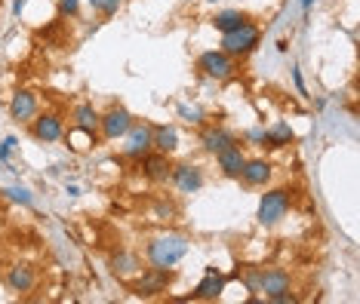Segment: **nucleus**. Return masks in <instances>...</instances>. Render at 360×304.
<instances>
[{
	"label": "nucleus",
	"instance_id": "nucleus-1",
	"mask_svg": "<svg viewBox=\"0 0 360 304\" xmlns=\"http://www.w3.org/2000/svg\"><path fill=\"white\" fill-rule=\"evenodd\" d=\"M188 249H191V240L185 234L169 231L151 237L148 246H145V258H148L151 267H176L188 256Z\"/></svg>",
	"mask_w": 360,
	"mask_h": 304
},
{
	"label": "nucleus",
	"instance_id": "nucleus-2",
	"mask_svg": "<svg viewBox=\"0 0 360 304\" xmlns=\"http://www.w3.org/2000/svg\"><path fill=\"white\" fill-rule=\"evenodd\" d=\"M259 40H262V31H259V25L256 22H243V25H237V28L231 31H225L222 34V53H228L231 59H247V55H252L259 49Z\"/></svg>",
	"mask_w": 360,
	"mask_h": 304
},
{
	"label": "nucleus",
	"instance_id": "nucleus-3",
	"mask_svg": "<svg viewBox=\"0 0 360 304\" xmlns=\"http://www.w3.org/2000/svg\"><path fill=\"white\" fill-rule=\"evenodd\" d=\"M292 209V194L286 187H271L259 197V206H256V221L262 227H277L281 221L290 216Z\"/></svg>",
	"mask_w": 360,
	"mask_h": 304
},
{
	"label": "nucleus",
	"instance_id": "nucleus-4",
	"mask_svg": "<svg viewBox=\"0 0 360 304\" xmlns=\"http://www.w3.org/2000/svg\"><path fill=\"white\" fill-rule=\"evenodd\" d=\"M173 283V267H142L136 274V283H133V292L139 298H158L169 289Z\"/></svg>",
	"mask_w": 360,
	"mask_h": 304
},
{
	"label": "nucleus",
	"instance_id": "nucleus-5",
	"mask_svg": "<svg viewBox=\"0 0 360 304\" xmlns=\"http://www.w3.org/2000/svg\"><path fill=\"white\" fill-rule=\"evenodd\" d=\"M198 71L207 80L222 84V80H231L237 74V59H231V55L222 53V49H207V53L198 55Z\"/></svg>",
	"mask_w": 360,
	"mask_h": 304
},
{
	"label": "nucleus",
	"instance_id": "nucleus-6",
	"mask_svg": "<svg viewBox=\"0 0 360 304\" xmlns=\"http://www.w3.org/2000/svg\"><path fill=\"white\" fill-rule=\"evenodd\" d=\"M133 114H129L127 105L114 102L108 111L99 114V136L105 138V142H117V138H124L129 133V126H133Z\"/></svg>",
	"mask_w": 360,
	"mask_h": 304
},
{
	"label": "nucleus",
	"instance_id": "nucleus-7",
	"mask_svg": "<svg viewBox=\"0 0 360 304\" xmlns=\"http://www.w3.org/2000/svg\"><path fill=\"white\" fill-rule=\"evenodd\" d=\"M31 138L40 145H56L65 138V117L59 111H37V117L28 123Z\"/></svg>",
	"mask_w": 360,
	"mask_h": 304
},
{
	"label": "nucleus",
	"instance_id": "nucleus-8",
	"mask_svg": "<svg viewBox=\"0 0 360 304\" xmlns=\"http://www.w3.org/2000/svg\"><path fill=\"white\" fill-rule=\"evenodd\" d=\"M151 133H154V126L148 120H133L129 133L124 136V145H120V154H124L127 160L139 163L148 151H154V147H151Z\"/></svg>",
	"mask_w": 360,
	"mask_h": 304
},
{
	"label": "nucleus",
	"instance_id": "nucleus-9",
	"mask_svg": "<svg viewBox=\"0 0 360 304\" xmlns=\"http://www.w3.org/2000/svg\"><path fill=\"white\" fill-rule=\"evenodd\" d=\"M237 142H240L237 133L228 129L225 123H203L200 126V147H203V154H210V157H216L219 151H225V147H231Z\"/></svg>",
	"mask_w": 360,
	"mask_h": 304
},
{
	"label": "nucleus",
	"instance_id": "nucleus-10",
	"mask_svg": "<svg viewBox=\"0 0 360 304\" xmlns=\"http://www.w3.org/2000/svg\"><path fill=\"white\" fill-rule=\"evenodd\" d=\"M169 185H173L179 194H198L200 187L207 185V176H203V169L198 163H173Z\"/></svg>",
	"mask_w": 360,
	"mask_h": 304
},
{
	"label": "nucleus",
	"instance_id": "nucleus-11",
	"mask_svg": "<svg viewBox=\"0 0 360 304\" xmlns=\"http://www.w3.org/2000/svg\"><path fill=\"white\" fill-rule=\"evenodd\" d=\"M290 289H292L290 270H283V267H262L259 270V292L265 295L268 301L281 298V295L290 292Z\"/></svg>",
	"mask_w": 360,
	"mask_h": 304
},
{
	"label": "nucleus",
	"instance_id": "nucleus-12",
	"mask_svg": "<svg viewBox=\"0 0 360 304\" xmlns=\"http://www.w3.org/2000/svg\"><path fill=\"white\" fill-rule=\"evenodd\" d=\"M139 166H142V176L148 178V182L167 185V182H169V172H173V154L148 151L142 160H139Z\"/></svg>",
	"mask_w": 360,
	"mask_h": 304
},
{
	"label": "nucleus",
	"instance_id": "nucleus-13",
	"mask_svg": "<svg viewBox=\"0 0 360 304\" xmlns=\"http://www.w3.org/2000/svg\"><path fill=\"white\" fill-rule=\"evenodd\" d=\"M40 111V98L34 89H15L10 98V117L15 123H31Z\"/></svg>",
	"mask_w": 360,
	"mask_h": 304
},
{
	"label": "nucleus",
	"instance_id": "nucleus-14",
	"mask_svg": "<svg viewBox=\"0 0 360 304\" xmlns=\"http://www.w3.org/2000/svg\"><path fill=\"white\" fill-rule=\"evenodd\" d=\"M4 286H6V292H13V295H28V292H34V286H37V270L31 267V265H13V267H6Z\"/></svg>",
	"mask_w": 360,
	"mask_h": 304
},
{
	"label": "nucleus",
	"instance_id": "nucleus-15",
	"mask_svg": "<svg viewBox=\"0 0 360 304\" xmlns=\"http://www.w3.org/2000/svg\"><path fill=\"white\" fill-rule=\"evenodd\" d=\"M271 176H274V166L265 157H247L237 182H243V187H265L271 182Z\"/></svg>",
	"mask_w": 360,
	"mask_h": 304
},
{
	"label": "nucleus",
	"instance_id": "nucleus-16",
	"mask_svg": "<svg viewBox=\"0 0 360 304\" xmlns=\"http://www.w3.org/2000/svg\"><path fill=\"white\" fill-rule=\"evenodd\" d=\"M243 163H247V154H243V145H240V142L216 154V169H219V176H222V178H231V182H237V178H240Z\"/></svg>",
	"mask_w": 360,
	"mask_h": 304
},
{
	"label": "nucleus",
	"instance_id": "nucleus-17",
	"mask_svg": "<svg viewBox=\"0 0 360 304\" xmlns=\"http://www.w3.org/2000/svg\"><path fill=\"white\" fill-rule=\"evenodd\" d=\"M225 283H228V277L222 274V270L207 267V274H203V280H200L198 286H194L191 298H194V301H216V298H222Z\"/></svg>",
	"mask_w": 360,
	"mask_h": 304
},
{
	"label": "nucleus",
	"instance_id": "nucleus-18",
	"mask_svg": "<svg viewBox=\"0 0 360 304\" xmlns=\"http://www.w3.org/2000/svg\"><path fill=\"white\" fill-rule=\"evenodd\" d=\"M99 114L93 108V102H77L75 111H71V120H75V133H84L86 138H99Z\"/></svg>",
	"mask_w": 360,
	"mask_h": 304
},
{
	"label": "nucleus",
	"instance_id": "nucleus-19",
	"mask_svg": "<svg viewBox=\"0 0 360 304\" xmlns=\"http://www.w3.org/2000/svg\"><path fill=\"white\" fill-rule=\"evenodd\" d=\"M108 267H111V274L117 277V280H133L139 270H142V258H139L136 252H129V249H117L108 258Z\"/></svg>",
	"mask_w": 360,
	"mask_h": 304
},
{
	"label": "nucleus",
	"instance_id": "nucleus-20",
	"mask_svg": "<svg viewBox=\"0 0 360 304\" xmlns=\"http://www.w3.org/2000/svg\"><path fill=\"white\" fill-rule=\"evenodd\" d=\"M151 147L160 154H176L179 147V129L173 126V123H163V126H154L151 133Z\"/></svg>",
	"mask_w": 360,
	"mask_h": 304
},
{
	"label": "nucleus",
	"instance_id": "nucleus-21",
	"mask_svg": "<svg viewBox=\"0 0 360 304\" xmlns=\"http://www.w3.org/2000/svg\"><path fill=\"white\" fill-rule=\"evenodd\" d=\"M292 129H290V123H283V120H277L274 126H268L265 133H262V145H268V147H286V145H292Z\"/></svg>",
	"mask_w": 360,
	"mask_h": 304
},
{
	"label": "nucleus",
	"instance_id": "nucleus-22",
	"mask_svg": "<svg viewBox=\"0 0 360 304\" xmlns=\"http://www.w3.org/2000/svg\"><path fill=\"white\" fill-rule=\"evenodd\" d=\"M243 22H247V13H240V10H219L212 15V28H216L219 34H225V31H231Z\"/></svg>",
	"mask_w": 360,
	"mask_h": 304
},
{
	"label": "nucleus",
	"instance_id": "nucleus-23",
	"mask_svg": "<svg viewBox=\"0 0 360 304\" xmlns=\"http://www.w3.org/2000/svg\"><path fill=\"white\" fill-rule=\"evenodd\" d=\"M89 10L99 13L102 19H111V15H117V10L124 6V0H86Z\"/></svg>",
	"mask_w": 360,
	"mask_h": 304
},
{
	"label": "nucleus",
	"instance_id": "nucleus-24",
	"mask_svg": "<svg viewBox=\"0 0 360 304\" xmlns=\"http://www.w3.org/2000/svg\"><path fill=\"white\" fill-rule=\"evenodd\" d=\"M4 197L6 200H13V203H19V206H34V197H31L28 187H19V185L4 187Z\"/></svg>",
	"mask_w": 360,
	"mask_h": 304
},
{
	"label": "nucleus",
	"instance_id": "nucleus-25",
	"mask_svg": "<svg viewBox=\"0 0 360 304\" xmlns=\"http://www.w3.org/2000/svg\"><path fill=\"white\" fill-rule=\"evenodd\" d=\"M179 117H182L185 123H191V126H203V117H207V114H203L198 105H179Z\"/></svg>",
	"mask_w": 360,
	"mask_h": 304
},
{
	"label": "nucleus",
	"instance_id": "nucleus-26",
	"mask_svg": "<svg viewBox=\"0 0 360 304\" xmlns=\"http://www.w3.org/2000/svg\"><path fill=\"white\" fill-rule=\"evenodd\" d=\"M259 270L256 265H250V267H243V286H247L250 292H259Z\"/></svg>",
	"mask_w": 360,
	"mask_h": 304
},
{
	"label": "nucleus",
	"instance_id": "nucleus-27",
	"mask_svg": "<svg viewBox=\"0 0 360 304\" xmlns=\"http://www.w3.org/2000/svg\"><path fill=\"white\" fill-rule=\"evenodd\" d=\"M176 203H167V200H160V203H154V216H158V218H176Z\"/></svg>",
	"mask_w": 360,
	"mask_h": 304
},
{
	"label": "nucleus",
	"instance_id": "nucleus-28",
	"mask_svg": "<svg viewBox=\"0 0 360 304\" xmlns=\"http://www.w3.org/2000/svg\"><path fill=\"white\" fill-rule=\"evenodd\" d=\"M80 0H59V15H77Z\"/></svg>",
	"mask_w": 360,
	"mask_h": 304
},
{
	"label": "nucleus",
	"instance_id": "nucleus-29",
	"mask_svg": "<svg viewBox=\"0 0 360 304\" xmlns=\"http://www.w3.org/2000/svg\"><path fill=\"white\" fill-rule=\"evenodd\" d=\"M292 80H296V89L302 95H308V89H305V84H302V74H299V68H292Z\"/></svg>",
	"mask_w": 360,
	"mask_h": 304
},
{
	"label": "nucleus",
	"instance_id": "nucleus-30",
	"mask_svg": "<svg viewBox=\"0 0 360 304\" xmlns=\"http://www.w3.org/2000/svg\"><path fill=\"white\" fill-rule=\"evenodd\" d=\"M10 151H13L10 145H6V142H0V160H6V157H10Z\"/></svg>",
	"mask_w": 360,
	"mask_h": 304
},
{
	"label": "nucleus",
	"instance_id": "nucleus-31",
	"mask_svg": "<svg viewBox=\"0 0 360 304\" xmlns=\"http://www.w3.org/2000/svg\"><path fill=\"white\" fill-rule=\"evenodd\" d=\"M311 4H314V0H302V10H311Z\"/></svg>",
	"mask_w": 360,
	"mask_h": 304
},
{
	"label": "nucleus",
	"instance_id": "nucleus-32",
	"mask_svg": "<svg viewBox=\"0 0 360 304\" xmlns=\"http://www.w3.org/2000/svg\"><path fill=\"white\" fill-rule=\"evenodd\" d=\"M185 4H191V0H185Z\"/></svg>",
	"mask_w": 360,
	"mask_h": 304
}]
</instances>
